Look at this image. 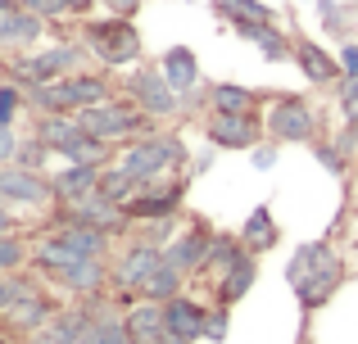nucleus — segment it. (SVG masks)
<instances>
[{"label": "nucleus", "instance_id": "f257e3e1", "mask_svg": "<svg viewBox=\"0 0 358 344\" xmlns=\"http://www.w3.org/2000/svg\"><path fill=\"white\" fill-rule=\"evenodd\" d=\"M78 123H82V132H87V136H96V141H105V145L141 141V136L155 132V118H150L136 100H127V96H114V100H105V105L82 109Z\"/></svg>", "mask_w": 358, "mask_h": 344}, {"label": "nucleus", "instance_id": "f03ea898", "mask_svg": "<svg viewBox=\"0 0 358 344\" xmlns=\"http://www.w3.org/2000/svg\"><path fill=\"white\" fill-rule=\"evenodd\" d=\"M82 45H87V54L96 63H105V68H136L141 54H145V45H141V32L131 18H91L87 27H82Z\"/></svg>", "mask_w": 358, "mask_h": 344}, {"label": "nucleus", "instance_id": "7ed1b4c3", "mask_svg": "<svg viewBox=\"0 0 358 344\" xmlns=\"http://www.w3.org/2000/svg\"><path fill=\"white\" fill-rule=\"evenodd\" d=\"M182 163H186V145H182V136H173V132H150V136H141V141H127L122 154H118V168L131 172L141 186L164 181V177L173 168H182Z\"/></svg>", "mask_w": 358, "mask_h": 344}, {"label": "nucleus", "instance_id": "20e7f679", "mask_svg": "<svg viewBox=\"0 0 358 344\" xmlns=\"http://www.w3.org/2000/svg\"><path fill=\"white\" fill-rule=\"evenodd\" d=\"M82 59H87V45L82 41H59L50 45V50H32L23 54V59L9 63V73H14L18 87H45V82H59L69 77V73H82Z\"/></svg>", "mask_w": 358, "mask_h": 344}, {"label": "nucleus", "instance_id": "39448f33", "mask_svg": "<svg viewBox=\"0 0 358 344\" xmlns=\"http://www.w3.org/2000/svg\"><path fill=\"white\" fill-rule=\"evenodd\" d=\"M263 132L277 145H308L317 136V114L299 96H277L272 109L263 114Z\"/></svg>", "mask_w": 358, "mask_h": 344}, {"label": "nucleus", "instance_id": "423d86ee", "mask_svg": "<svg viewBox=\"0 0 358 344\" xmlns=\"http://www.w3.org/2000/svg\"><path fill=\"white\" fill-rule=\"evenodd\" d=\"M159 267H164V249L150 245V240H131V245L114 258V267H109V281H114V290L131 304V299L141 294V285H145L150 276L159 272Z\"/></svg>", "mask_w": 358, "mask_h": 344}, {"label": "nucleus", "instance_id": "0eeeda50", "mask_svg": "<svg viewBox=\"0 0 358 344\" xmlns=\"http://www.w3.org/2000/svg\"><path fill=\"white\" fill-rule=\"evenodd\" d=\"M122 91H127V100H136L150 118H177V114H182V96L164 82L159 68H136Z\"/></svg>", "mask_w": 358, "mask_h": 344}, {"label": "nucleus", "instance_id": "6e6552de", "mask_svg": "<svg viewBox=\"0 0 358 344\" xmlns=\"http://www.w3.org/2000/svg\"><path fill=\"white\" fill-rule=\"evenodd\" d=\"M213 236H218V231L204 227V222H195V227L177 231V236L164 245V263H168V267H177L182 276L204 272V263H209V249H213Z\"/></svg>", "mask_w": 358, "mask_h": 344}, {"label": "nucleus", "instance_id": "1a4fd4ad", "mask_svg": "<svg viewBox=\"0 0 358 344\" xmlns=\"http://www.w3.org/2000/svg\"><path fill=\"white\" fill-rule=\"evenodd\" d=\"M55 222H87V227H96V231H109V236H122V231L131 227V218H127V209L114 200H105V195H87V200H78V204H59V218Z\"/></svg>", "mask_w": 358, "mask_h": 344}, {"label": "nucleus", "instance_id": "9d476101", "mask_svg": "<svg viewBox=\"0 0 358 344\" xmlns=\"http://www.w3.org/2000/svg\"><path fill=\"white\" fill-rule=\"evenodd\" d=\"M186 200V181H150L141 186V195L127 204L131 222H159V218H177Z\"/></svg>", "mask_w": 358, "mask_h": 344}, {"label": "nucleus", "instance_id": "9b49d317", "mask_svg": "<svg viewBox=\"0 0 358 344\" xmlns=\"http://www.w3.org/2000/svg\"><path fill=\"white\" fill-rule=\"evenodd\" d=\"M209 145L213 150H254L263 136L259 114H209Z\"/></svg>", "mask_w": 358, "mask_h": 344}, {"label": "nucleus", "instance_id": "f8f14e48", "mask_svg": "<svg viewBox=\"0 0 358 344\" xmlns=\"http://www.w3.org/2000/svg\"><path fill=\"white\" fill-rule=\"evenodd\" d=\"M341 281H345V263H341V254L331 249V254H327L322 263L304 276V281L290 285V290H295V299H299V308H304V313H317L336 290H341Z\"/></svg>", "mask_w": 358, "mask_h": 344}, {"label": "nucleus", "instance_id": "ddd939ff", "mask_svg": "<svg viewBox=\"0 0 358 344\" xmlns=\"http://www.w3.org/2000/svg\"><path fill=\"white\" fill-rule=\"evenodd\" d=\"M0 200L5 204H23V209H41V204L55 200L50 177L27 172V168H18V163H5V168H0Z\"/></svg>", "mask_w": 358, "mask_h": 344}, {"label": "nucleus", "instance_id": "4468645a", "mask_svg": "<svg viewBox=\"0 0 358 344\" xmlns=\"http://www.w3.org/2000/svg\"><path fill=\"white\" fill-rule=\"evenodd\" d=\"M109 163H64L59 172L50 177V190H55V204H78L87 195L100 190V172Z\"/></svg>", "mask_w": 358, "mask_h": 344}, {"label": "nucleus", "instance_id": "2eb2a0df", "mask_svg": "<svg viewBox=\"0 0 358 344\" xmlns=\"http://www.w3.org/2000/svg\"><path fill=\"white\" fill-rule=\"evenodd\" d=\"M159 73H164V82L177 91V96H182V105H191V100L200 96V59H195V50H186V45L164 50Z\"/></svg>", "mask_w": 358, "mask_h": 344}, {"label": "nucleus", "instance_id": "dca6fc26", "mask_svg": "<svg viewBox=\"0 0 358 344\" xmlns=\"http://www.w3.org/2000/svg\"><path fill=\"white\" fill-rule=\"evenodd\" d=\"M295 63H299V73H304L313 87H341L345 82L341 59H336L327 45H317V41H295Z\"/></svg>", "mask_w": 358, "mask_h": 344}, {"label": "nucleus", "instance_id": "f3484780", "mask_svg": "<svg viewBox=\"0 0 358 344\" xmlns=\"http://www.w3.org/2000/svg\"><path fill=\"white\" fill-rule=\"evenodd\" d=\"M122 327H127L131 344H164V336H168L164 304H155V299H131L127 313H122Z\"/></svg>", "mask_w": 358, "mask_h": 344}, {"label": "nucleus", "instance_id": "a211bd4d", "mask_svg": "<svg viewBox=\"0 0 358 344\" xmlns=\"http://www.w3.org/2000/svg\"><path fill=\"white\" fill-rule=\"evenodd\" d=\"M55 313H59V308H55V299H45L41 290H32L27 299H18V304H14V308H9L0 322H5V327L14 331V336H36V331H41L45 322L55 317Z\"/></svg>", "mask_w": 358, "mask_h": 344}, {"label": "nucleus", "instance_id": "6ab92c4d", "mask_svg": "<svg viewBox=\"0 0 358 344\" xmlns=\"http://www.w3.org/2000/svg\"><path fill=\"white\" fill-rule=\"evenodd\" d=\"M204 317H209V308L204 304H195L191 294H177V299L164 304V322H168V336H182V340H204Z\"/></svg>", "mask_w": 358, "mask_h": 344}, {"label": "nucleus", "instance_id": "aec40b11", "mask_svg": "<svg viewBox=\"0 0 358 344\" xmlns=\"http://www.w3.org/2000/svg\"><path fill=\"white\" fill-rule=\"evenodd\" d=\"M254 281H259V254H250V249H245L236 263H231L227 272H222L218 281H213V285H218V304H222V308L241 304L245 294L254 290Z\"/></svg>", "mask_w": 358, "mask_h": 344}, {"label": "nucleus", "instance_id": "412c9836", "mask_svg": "<svg viewBox=\"0 0 358 344\" xmlns=\"http://www.w3.org/2000/svg\"><path fill=\"white\" fill-rule=\"evenodd\" d=\"M55 281H59L69 294H78V299H91V294H100L105 281H109V258H82V263H73L69 272H59Z\"/></svg>", "mask_w": 358, "mask_h": 344}, {"label": "nucleus", "instance_id": "4be33fe9", "mask_svg": "<svg viewBox=\"0 0 358 344\" xmlns=\"http://www.w3.org/2000/svg\"><path fill=\"white\" fill-rule=\"evenodd\" d=\"M236 36H241V41H250V45H259L268 63H281V59H290V54H295L290 36L281 32L277 23H236Z\"/></svg>", "mask_w": 358, "mask_h": 344}, {"label": "nucleus", "instance_id": "5701e85b", "mask_svg": "<svg viewBox=\"0 0 358 344\" xmlns=\"http://www.w3.org/2000/svg\"><path fill=\"white\" fill-rule=\"evenodd\" d=\"M55 236L82 258H109V240H114L109 231H96L87 222H55Z\"/></svg>", "mask_w": 358, "mask_h": 344}, {"label": "nucleus", "instance_id": "b1692460", "mask_svg": "<svg viewBox=\"0 0 358 344\" xmlns=\"http://www.w3.org/2000/svg\"><path fill=\"white\" fill-rule=\"evenodd\" d=\"M277 240H281V231H277V222H272V209L259 204V209L245 218V227H241V245L250 249V254H268Z\"/></svg>", "mask_w": 358, "mask_h": 344}, {"label": "nucleus", "instance_id": "393cba45", "mask_svg": "<svg viewBox=\"0 0 358 344\" xmlns=\"http://www.w3.org/2000/svg\"><path fill=\"white\" fill-rule=\"evenodd\" d=\"M209 109L213 114H259V91L218 82V87H209Z\"/></svg>", "mask_w": 358, "mask_h": 344}, {"label": "nucleus", "instance_id": "a878e982", "mask_svg": "<svg viewBox=\"0 0 358 344\" xmlns=\"http://www.w3.org/2000/svg\"><path fill=\"white\" fill-rule=\"evenodd\" d=\"M45 32V18L27 14V9H18V14L0 18V45H36Z\"/></svg>", "mask_w": 358, "mask_h": 344}, {"label": "nucleus", "instance_id": "bb28decb", "mask_svg": "<svg viewBox=\"0 0 358 344\" xmlns=\"http://www.w3.org/2000/svg\"><path fill=\"white\" fill-rule=\"evenodd\" d=\"M213 9H218L231 27L236 23H277L272 5H263V0H213Z\"/></svg>", "mask_w": 358, "mask_h": 344}, {"label": "nucleus", "instance_id": "cd10ccee", "mask_svg": "<svg viewBox=\"0 0 358 344\" xmlns=\"http://www.w3.org/2000/svg\"><path fill=\"white\" fill-rule=\"evenodd\" d=\"M100 195L127 209V204H131V200H136V195H141V181H136V177H131V172H122L118 163H109V168L100 172Z\"/></svg>", "mask_w": 358, "mask_h": 344}, {"label": "nucleus", "instance_id": "c85d7f7f", "mask_svg": "<svg viewBox=\"0 0 358 344\" xmlns=\"http://www.w3.org/2000/svg\"><path fill=\"white\" fill-rule=\"evenodd\" d=\"M182 281H186V276L182 272H177V267H159V272L155 276H150V281L145 285H141V294H136V299H155V304H168V299H177V294H182Z\"/></svg>", "mask_w": 358, "mask_h": 344}, {"label": "nucleus", "instance_id": "c756f323", "mask_svg": "<svg viewBox=\"0 0 358 344\" xmlns=\"http://www.w3.org/2000/svg\"><path fill=\"white\" fill-rule=\"evenodd\" d=\"M331 254V245H327V240H308V245H299L295 254H290V267H286V281L295 285V281H304L308 272H313L317 263H322V258Z\"/></svg>", "mask_w": 358, "mask_h": 344}, {"label": "nucleus", "instance_id": "7c9ffc66", "mask_svg": "<svg viewBox=\"0 0 358 344\" xmlns=\"http://www.w3.org/2000/svg\"><path fill=\"white\" fill-rule=\"evenodd\" d=\"M109 150H114V145H105V141H96V136L82 132L78 141H69L59 150V159L64 163H109Z\"/></svg>", "mask_w": 358, "mask_h": 344}, {"label": "nucleus", "instance_id": "2f4dec72", "mask_svg": "<svg viewBox=\"0 0 358 344\" xmlns=\"http://www.w3.org/2000/svg\"><path fill=\"white\" fill-rule=\"evenodd\" d=\"M245 254V245H241V236H222V231H218V236H213V249H209V263H204V272H209L213 276V281H218V276L222 272H227V267L231 263H236V258Z\"/></svg>", "mask_w": 358, "mask_h": 344}, {"label": "nucleus", "instance_id": "473e14b6", "mask_svg": "<svg viewBox=\"0 0 358 344\" xmlns=\"http://www.w3.org/2000/svg\"><path fill=\"white\" fill-rule=\"evenodd\" d=\"M82 344H131L127 327H122V313H105V317L87 331V340H82Z\"/></svg>", "mask_w": 358, "mask_h": 344}, {"label": "nucleus", "instance_id": "72a5a7b5", "mask_svg": "<svg viewBox=\"0 0 358 344\" xmlns=\"http://www.w3.org/2000/svg\"><path fill=\"white\" fill-rule=\"evenodd\" d=\"M32 290H36V281H27V276H18V272H0V317H5L18 299H27Z\"/></svg>", "mask_w": 358, "mask_h": 344}, {"label": "nucleus", "instance_id": "f704fd0d", "mask_svg": "<svg viewBox=\"0 0 358 344\" xmlns=\"http://www.w3.org/2000/svg\"><path fill=\"white\" fill-rule=\"evenodd\" d=\"M27 258H32V249H27L14 231H5V236H0V272H23Z\"/></svg>", "mask_w": 358, "mask_h": 344}, {"label": "nucleus", "instance_id": "c9c22d12", "mask_svg": "<svg viewBox=\"0 0 358 344\" xmlns=\"http://www.w3.org/2000/svg\"><path fill=\"white\" fill-rule=\"evenodd\" d=\"M50 154H55L50 145H45V141H36V136H32V141H18V154H14V163H18V168H27V172H41Z\"/></svg>", "mask_w": 358, "mask_h": 344}, {"label": "nucleus", "instance_id": "e433bc0d", "mask_svg": "<svg viewBox=\"0 0 358 344\" xmlns=\"http://www.w3.org/2000/svg\"><path fill=\"white\" fill-rule=\"evenodd\" d=\"M177 218H159V222H141V240H150V245H159V249H164L168 245V240H173L177 236Z\"/></svg>", "mask_w": 358, "mask_h": 344}, {"label": "nucleus", "instance_id": "4c0bfd02", "mask_svg": "<svg viewBox=\"0 0 358 344\" xmlns=\"http://www.w3.org/2000/svg\"><path fill=\"white\" fill-rule=\"evenodd\" d=\"M227 313L231 308H222V304H218V308H209V317H204V340H213V344H222V340H227Z\"/></svg>", "mask_w": 358, "mask_h": 344}, {"label": "nucleus", "instance_id": "58836bf2", "mask_svg": "<svg viewBox=\"0 0 358 344\" xmlns=\"http://www.w3.org/2000/svg\"><path fill=\"white\" fill-rule=\"evenodd\" d=\"M23 91L18 87H0V127H14V114H18V105H23Z\"/></svg>", "mask_w": 358, "mask_h": 344}, {"label": "nucleus", "instance_id": "ea45409f", "mask_svg": "<svg viewBox=\"0 0 358 344\" xmlns=\"http://www.w3.org/2000/svg\"><path fill=\"white\" fill-rule=\"evenodd\" d=\"M313 154H317V163H322L327 172L345 177V150H341V145H313Z\"/></svg>", "mask_w": 358, "mask_h": 344}, {"label": "nucleus", "instance_id": "a19ab883", "mask_svg": "<svg viewBox=\"0 0 358 344\" xmlns=\"http://www.w3.org/2000/svg\"><path fill=\"white\" fill-rule=\"evenodd\" d=\"M96 5L105 9V14H114V18H136L145 0H96Z\"/></svg>", "mask_w": 358, "mask_h": 344}, {"label": "nucleus", "instance_id": "79ce46f5", "mask_svg": "<svg viewBox=\"0 0 358 344\" xmlns=\"http://www.w3.org/2000/svg\"><path fill=\"white\" fill-rule=\"evenodd\" d=\"M336 91H341V109H345V118H354V114H358V77H345Z\"/></svg>", "mask_w": 358, "mask_h": 344}, {"label": "nucleus", "instance_id": "37998d69", "mask_svg": "<svg viewBox=\"0 0 358 344\" xmlns=\"http://www.w3.org/2000/svg\"><path fill=\"white\" fill-rule=\"evenodd\" d=\"M14 154H18V136H14V127H0V168H5V163H14Z\"/></svg>", "mask_w": 358, "mask_h": 344}, {"label": "nucleus", "instance_id": "c03bdc74", "mask_svg": "<svg viewBox=\"0 0 358 344\" xmlns=\"http://www.w3.org/2000/svg\"><path fill=\"white\" fill-rule=\"evenodd\" d=\"M341 68H345V77H358V45H341Z\"/></svg>", "mask_w": 358, "mask_h": 344}, {"label": "nucleus", "instance_id": "a18cd8bd", "mask_svg": "<svg viewBox=\"0 0 358 344\" xmlns=\"http://www.w3.org/2000/svg\"><path fill=\"white\" fill-rule=\"evenodd\" d=\"M254 168H259V172H268L272 168V163H277V150H272V145H254Z\"/></svg>", "mask_w": 358, "mask_h": 344}, {"label": "nucleus", "instance_id": "49530a36", "mask_svg": "<svg viewBox=\"0 0 358 344\" xmlns=\"http://www.w3.org/2000/svg\"><path fill=\"white\" fill-rule=\"evenodd\" d=\"M345 154H358V114L350 118V127H345V141H341Z\"/></svg>", "mask_w": 358, "mask_h": 344}, {"label": "nucleus", "instance_id": "de8ad7c7", "mask_svg": "<svg viewBox=\"0 0 358 344\" xmlns=\"http://www.w3.org/2000/svg\"><path fill=\"white\" fill-rule=\"evenodd\" d=\"M64 5H69V14H87V9L96 5V0H64Z\"/></svg>", "mask_w": 358, "mask_h": 344}, {"label": "nucleus", "instance_id": "09e8293b", "mask_svg": "<svg viewBox=\"0 0 358 344\" xmlns=\"http://www.w3.org/2000/svg\"><path fill=\"white\" fill-rule=\"evenodd\" d=\"M5 231H14V218H9V209L0 204V236H5Z\"/></svg>", "mask_w": 358, "mask_h": 344}, {"label": "nucleus", "instance_id": "8fccbe9b", "mask_svg": "<svg viewBox=\"0 0 358 344\" xmlns=\"http://www.w3.org/2000/svg\"><path fill=\"white\" fill-rule=\"evenodd\" d=\"M164 344H191V340H182V336H164Z\"/></svg>", "mask_w": 358, "mask_h": 344}, {"label": "nucleus", "instance_id": "3c124183", "mask_svg": "<svg viewBox=\"0 0 358 344\" xmlns=\"http://www.w3.org/2000/svg\"><path fill=\"white\" fill-rule=\"evenodd\" d=\"M0 344H14V331H0Z\"/></svg>", "mask_w": 358, "mask_h": 344}, {"label": "nucleus", "instance_id": "603ef678", "mask_svg": "<svg viewBox=\"0 0 358 344\" xmlns=\"http://www.w3.org/2000/svg\"><path fill=\"white\" fill-rule=\"evenodd\" d=\"M0 204H5V200H0Z\"/></svg>", "mask_w": 358, "mask_h": 344}]
</instances>
